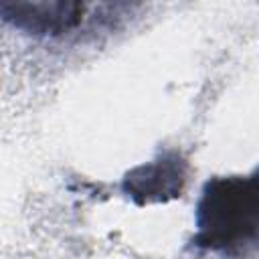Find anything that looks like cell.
Masks as SVG:
<instances>
[{
	"label": "cell",
	"mask_w": 259,
	"mask_h": 259,
	"mask_svg": "<svg viewBox=\"0 0 259 259\" xmlns=\"http://www.w3.org/2000/svg\"><path fill=\"white\" fill-rule=\"evenodd\" d=\"M192 243L223 255L259 249V166L247 176H214L200 192Z\"/></svg>",
	"instance_id": "cell-1"
},
{
	"label": "cell",
	"mask_w": 259,
	"mask_h": 259,
	"mask_svg": "<svg viewBox=\"0 0 259 259\" xmlns=\"http://www.w3.org/2000/svg\"><path fill=\"white\" fill-rule=\"evenodd\" d=\"M188 164L176 150L162 152L154 160L140 164L125 172L121 180V190L136 204L168 202L178 198L186 184Z\"/></svg>",
	"instance_id": "cell-2"
},
{
	"label": "cell",
	"mask_w": 259,
	"mask_h": 259,
	"mask_svg": "<svg viewBox=\"0 0 259 259\" xmlns=\"http://www.w3.org/2000/svg\"><path fill=\"white\" fill-rule=\"evenodd\" d=\"M83 2H2L0 14L6 24L28 36L53 38L77 28L85 16Z\"/></svg>",
	"instance_id": "cell-3"
}]
</instances>
